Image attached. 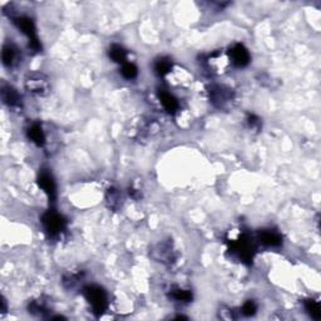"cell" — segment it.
Here are the masks:
<instances>
[{
    "mask_svg": "<svg viewBox=\"0 0 321 321\" xmlns=\"http://www.w3.org/2000/svg\"><path fill=\"white\" fill-rule=\"evenodd\" d=\"M26 88L33 94L44 95L49 89L48 79L42 73H29L26 78Z\"/></svg>",
    "mask_w": 321,
    "mask_h": 321,
    "instance_id": "cell-4",
    "label": "cell"
},
{
    "mask_svg": "<svg viewBox=\"0 0 321 321\" xmlns=\"http://www.w3.org/2000/svg\"><path fill=\"white\" fill-rule=\"evenodd\" d=\"M16 59V49L10 44H5L3 46V53H2V60H3V64L5 67L10 68L14 65Z\"/></svg>",
    "mask_w": 321,
    "mask_h": 321,
    "instance_id": "cell-13",
    "label": "cell"
},
{
    "mask_svg": "<svg viewBox=\"0 0 321 321\" xmlns=\"http://www.w3.org/2000/svg\"><path fill=\"white\" fill-rule=\"evenodd\" d=\"M107 200L108 202L111 204L112 208H117L119 206V201H120V193L114 188H111L108 191V194H107Z\"/></svg>",
    "mask_w": 321,
    "mask_h": 321,
    "instance_id": "cell-20",
    "label": "cell"
},
{
    "mask_svg": "<svg viewBox=\"0 0 321 321\" xmlns=\"http://www.w3.org/2000/svg\"><path fill=\"white\" fill-rule=\"evenodd\" d=\"M210 98L215 106L224 107L225 104L231 100V93H230V89H226V88L219 86H215L211 87Z\"/></svg>",
    "mask_w": 321,
    "mask_h": 321,
    "instance_id": "cell-9",
    "label": "cell"
},
{
    "mask_svg": "<svg viewBox=\"0 0 321 321\" xmlns=\"http://www.w3.org/2000/svg\"><path fill=\"white\" fill-rule=\"evenodd\" d=\"M171 296L176 301H180V303H188V301L192 300L191 291L183 289H175L171 292Z\"/></svg>",
    "mask_w": 321,
    "mask_h": 321,
    "instance_id": "cell-18",
    "label": "cell"
},
{
    "mask_svg": "<svg viewBox=\"0 0 321 321\" xmlns=\"http://www.w3.org/2000/svg\"><path fill=\"white\" fill-rule=\"evenodd\" d=\"M232 251L238 255L241 260L243 261H250L252 260V252H254V246H252L251 240L249 236H240L237 241L232 243Z\"/></svg>",
    "mask_w": 321,
    "mask_h": 321,
    "instance_id": "cell-7",
    "label": "cell"
},
{
    "mask_svg": "<svg viewBox=\"0 0 321 321\" xmlns=\"http://www.w3.org/2000/svg\"><path fill=\"white\" fill-rule=\"evenodd\" d=\"M120 74L125 79H134L137 76H138V68L133 64V63H127L122 64V68H120Z\"/></svg>",
    "mask_w": 321,
    "mask_h": 321,
    "instance_id": "cell-17",
    "label": "cell"
},
{
    "mask_svg": "<svg viewBox=\"0 0 321 321\" xmlns=\"http://www.w3.org/2000/svg\"><path fill=\"white\" fill-rule=\"evenodd\" d=\"M256 311H257V305L255 304V301H252V300L246 301V303L242 305V307H241V312H242V315H245V316H252V315L256 314Z\"/></svg>",
    "mask_w": 321,
    "mask_h": 321,
    "instance_id": "cell-19",
    "label": "cell"
},
{
    "mask_svg": "<svg viewBox=\"0 0 321 321\" xmlns=\"http://www.w3.org/2000/svg\"><path fill=\"white\" fill-rule=\"evenodd\" d=\"M248 123H249V126L251 128H260V126H261V122H260V118L255 116V114H249Z\"/></svg>",
    "mask_w": 321,
    "mask_h": 321,
    "instance_id": "cell-21",
    "label": "cell"
},
{
    "mask_svg": "<svg viewBox=\"0 0 321 321\" xmlns=\"http://www.w3.org/2000/svg\"><path fill=\"white\" fill-rule=\"evenodd\" d=\"M38 185L42 188L44 193L48 196L49 201L54 202L57 200V185L54 181L53 176L49 174L48 171L40 172L39 177H38Z\"/></svg>",
    "mask_w": 321,
    "mask_h": 321,
    "instance_id": "cell-6",
    "label": "cell"
},
{
    "mask_svg": "<svg viewBox=\"0 0 321 321\" xmlns=\"http://www.w3.org/2000/svg\"><path fill=\"white\" fill-rule=\"evenodd\" d=\"M172 69V60L169 58H160L155 63V72L160 77H164Z\"/></svg>",
    "mask_w": 321,
    "mask_h": 321,
    "instance_id": "cell-15",
    "label": "cell"
},
{
    "mask_svg": "<svg viewBox=\"0 0 321 321\" xmlns=\"http://www.w3.org/2000/svg\"><path fill=\"white\" fill-rule=\"evenodd\" d=\"M27 134H28V138L35 146L43 147L44 143H45V133H44L42 126L39 123L30 125L28 130H27Z\"/></svg>",
    "mask_w": 321,
    "mask_h": 321,
    "instance_id": "cell-11",
    "label": "cell"
},
{
    "mask_svg": "<svg viewBox=\"0 0 321 321\" xmlns=\"http://www.w3.org/2000/svg\"><path fill=\"white\" fill-rule=\"evenodd\" d=\"M14 23L16 28L28 38L30 48L35 52L42 51V44H40L39 38H38L37 28H35L33 19H30L29 16H16L14 18Z\"/></svg>",
    "mask_w": 321,
    "mask_h": 321,
    "instance_id": "cell-2",
    "label": "cell"
},
{
    "mask_svg": "<svg viewBox=\"0 0 321 321\" xmlns=\"http://www.w3.org/2000/svg\"><path fill=\"white\" fill-rule=\"evenodd\" d=\"M305 309H306V311L309 312V315L312 317V319H315V320L321 319V309H320V305H319V303H317V301L312 300V299H310V300H306L305 301Z\"/></svg>",
    "mask_w": 321,
    "mask_h": 321,
    "instance_id": "cell-16",
    "label": "cell"
},
{
    "mask_svg": "<svg viewBox=\"0 0 321 321\" xmlns=\"http://www.w3.org/2000/svg\"><path fill=\"white\" fill-rule=\"evenodd\" d=\"M160 101L162 106H163V108L166 109L168 113L174 114L180 109V103H178L177 98H176L174 94H171V93L166 92V90L160 92Z\"/></svg>",
    "mask_w": 321,
    "mask_h": 321,
    "instance_id": "cell-12",
    "label": "cell"
},
{
    "mask_svg": "<svg viewBox=\"0 0 321 321\" xmlns=\"http://www.w3.org/2000/svg\"><path fill=\"white\" fill-rule=\"evenodd\" d=\"M2 100L3 102L7 104L8 107H15L21 106V97L18 93V90L12 86H3L2 87Z\"/></svg>",
    "mask_w": 321,
    "mask_h": 321,
    "instance_id": "cell-8",
    "label": "cell"
},
{
    "mask_svg": "<svg viewBox=\"0 0 321 321\" xmlns=\"http://www.w3.org/2000/svg\"><path fill=\"white\" fill-rule=\"evenodd\" d=\"M109 57L113 62L119 63V64H125L126 59H127V51L123 48L119 44H113L109 48Z\"/></svg>",
    "mask_w": 321,
    "mask_h": 321,
    "instance_id": "cell-14",
    "label": "cell"
},
{
    "mask_svg": "<svg viewBox=\"0 0 321 321\" xmlns=\"http://www.w3.org/2000/svg\"><path fill=\"white\" fill-rule=\"evenodd\" d=\"M259 240L262 245L268 248H278L282 243V237L279 232L274 230H262L259 234Z\"/></svg>",
    "mask_w": 321,
    "mask_h": 321,
    "instance_id": "cell-10",
    "label": "cell"
},
{
    "mask_svg": "<svg viewBox=\"0 0 321 321\" xmlns=\"http://www.w3.org/2000/svg\"><path fill=\"white\" fill-rule=\"evenodd\" d=\"M84 296L95 315H102L108 307V295L104 291L103 287L89 285L84 287Z\"/></svg>",
    "mask_w": 321,
    "mask_h": 321,
    "instance_id": "cell-1",
    "label": "cell"
},
{
    "mask_svg": "<svg viewBox=\"0 0 321 321\" xmlns=\"http://www.w3.org/2000/svg\"><path fill=\"white\" fill-rule=\"evenodd\" d=\"M229 56L232 64L237 68H245L250 63V60H251V56H250L248 48L241 43L235 44V45L230 48Z\"/></svg>",
    "mask_w": 321,
    "mask_h": 321,
    "instance_id": "cell-5",
    "label": "cell"
},
{
    "mask_svg": "<svg viewBox=\"0 0 321 321\" xmlns=\"http://www.w3.org/2000/svg\"><path fill=\"white\" fill-rule=\"evenodd\" d=\"M42 224L45 232L51 237L59 236L62 232H64L65 227H67L65 218L54 210H49L44 213L42 216Z\"/></svg>",
    "mask_w": 321,
    "mask_h": 321,
    "instance_id": "cell-3",
    "label": "cell"
}]
</instances>
